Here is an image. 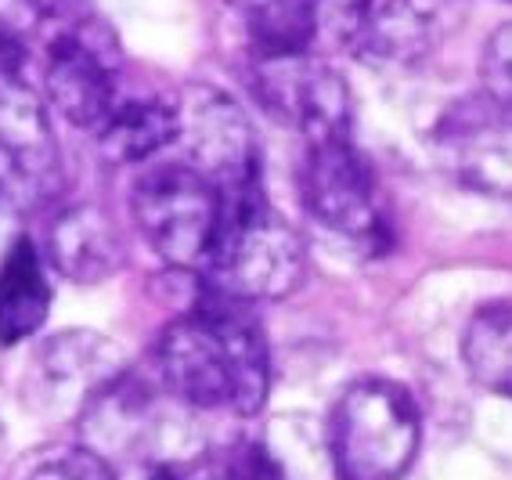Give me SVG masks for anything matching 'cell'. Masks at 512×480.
I'll return each instance as SVG.
<instances>
[{
  "label": "cell",
  "mask_w": 512,
  "mask_h": 480,
  "mask_svg": "<svg viewBox=\"0 0 512 480\" xmlns=\"http://www.w3.org/2000/svg\"><path fill=\"white\" fill-rule=\"evenodd\" d=\"M156 383L170 401L195 412L256 416L271 394V351L246 307L210 296L174 314L152 347Z\"/></svg>",
  "instance_id": "6da1fadb"
},
{
  "label": "cell",
  "mask_w": 512,
  "mask_h": 480,
  "mask_svg": "<svg viewBox=\"0 0 512 480\" xmlns=\"http://www.w3.org/2000/svg\"><path fill=\"white\" fill-rule=\"evenodd\" d=\"M307 275L303 235L285 221L267 192L242 195L220 203V224L202 278L213 293L235 304L282 300Z\"/></svg>",
  "instance_id": "7a4b0ae2"
},
{
  "label": "cell",
  "mask_w": 512,
  "mask_h": 480,
  "mask_svg": "<svg viewBox=\"0 0 512 480\" xmlns=\"http://www.w3.org/2000/svg\"><path fill=\"white\" fill-rule=\"evenodd\" d=\"M419 405L383 376H365L339 394L329 452L339 480H401L419 455Z\"/></svg>",
  "instance_id": "3957f363"
},
{
  "label": "cell",
  "mask_w": 512,
  "mask_h": 480,
  "mask_svg": "<svg viewBox=\"0 0 512 480\" xmlns=\"http://www.w3.org/2000/svg\"><path fill=\"white\" fill-rule=\"evenodd\" d=\"M296 181H300L303 210L325 231L368 250H379L386 242L390 221H386L383 188L361 148L354 145V134L303 141Z\"/></svg>",
  "instance_id": "277c9868"
},
{
  "label": "cell",
  "mask_w": 512,
  "mask_h": 480,
  "mask_svg": "<svg viewBox=\"0 0 512 480\" xmlns=\"http://www.w3.org/2000/svg\"><path fill=\"white\" fill-rule=\"evenodd\" d=\"M130 213L148 250L166 268L202 275L220 224V195L192 167L184 163L148 167L130 188Z\"/></svg>",
  "instance_id": "5b68a950"
},
{
  "label": "cell",
  "mask_w": 512,
  "mask_h": 480,
  "mask_svg": "<svg viewBox=\"0 0 512 480\" xmlns=\"http://www.w3.org/2000/svg\"><path fill=\"white\" fill-rule=\"evenodd\" d=\"M174 105L181 163L220 195V203L264 192L256 130L231 94L210 84H192L177 94Z\"/></svg>",
  "instance_id": "8992f818"
},
{
  "label": "cell",
  "mask_w": 512,
  "mask_h": 480,
  "mask_svg": "<svg viewBox=\"0 0 512 480\" xmlns=\"http://www.w3.org/2000/svg\"><path fill=\"white\" fill-rule=\"evenodd\" d=\"M249 33V55L329 58L357 51L375 0H228Z\"/></svg>",
  "instance_id": "52a82bcc"
},
{
  "label": "cell",
  "mask_w": 512,
  "mask_h": 480,
  "mask_svg": "<svg viewBox=\"0 0 512 480\" xmlns=\"http://www.w3.org/2000/svg\"><path fill=\"white\" fill-rule=\"evenodd\" d=\"M62 192V156L47 105L22 73L0 69V195L8 210H37Z\"/></svg>",
  "instance_id": "ba28073f"
},
{
  "label": "cell",
  "mask_w": 512,
  "mask_h": 480,
  "mask_svg": "<svg viewBox=\"0 0 512 480\" xmlns=\"http://www.w3.org/2000/svg\"><path fill=\"white\" fill-rule=\"evenodd\" d=\"M253 58L249 87L271 120L303 134V141L350 134V91L329 58Z\"/></svg>",
  "instance_id": "9c48e42d"
},
{
  "label": "cell",
  "mask_w": 512,
  "mask_h": 480,
  "mask_svg": "<svg viewBox=\"0 0 512 480\" xmlns=\"http://www.w3.org/2000/svg\"><path fill=\"white\" fill-rule=\"evenodd\" d=\"M433 152L458 185L512 199V112L484 91L451 105L430 130Z\"/></svg>",
  "instance_id": "30bf717a"
},
{
  "label": "cell",
  "mask_w": 512,
  "mask_h": 480,
  "mask_svg": "<svg viewBox=\"0 0 512 480\" xmlns=\"http://www.w3.org/2000/svg\"><path fill=\"white\" fill-rule=\"evenodd\" d=\"M127 372V354L116 340L87 329H69L40 343L29 365L26 390L47 412L87 416Z\"/></svg>",
  "instance_id": "8fae6325"
},
{
  "label": "cell",
  "mask_w": 512,
  "mask_h": 480,
  "mask_svg": "<svg viewBox=\"0 0 512 480\" xmlns=\"http://www.w3.org/2000/svg\"><path fill=\"white\" fill-rule=\"evenodd\" d=\"M44 105L80 130H98L123 102V47L76 44L40 58Z\"/></svg>",
  "instance_id": "7c38bea8"
},
{
  "label": "cell",
  "mask_w": 512,
  "mask_h": 480,
  "mask_svg": "<svg viewBox=\"0 0 512 480\" xmlns=\"http://www.w3.org/2000/svg\"><path fill=\"white\" fill-rule=\"evenodd\" d=\"M462 19L458 0H386L375 4L357 55L375 65L408 69L430 58Z\"/></svg>",
  "instance_id": "4fadbf2b"
},
{
  "label": "cell",
  "mask_w": 512,
  "mask_h": 480,
  "mask_svg": "<svg viewBox=\"0 0 512 480\" xmlns=\"http://www.w3.org/2000/svg\"><path fill=\"white\" fill-rule=\"evenodd\" d=\"M0 29L26 62L76 44H119L94 0H0Z\"/></svg>",
  "instance_id": "5bb4252c"
},
{
  "label": "cell",
  "mask_w": 512,
  "mask_h": 480,
  "mask_svg": "<svg viewBox=\"0 0 512 480\" xmlns=\"http://www.w3.org/2000/svg\"><path fill=\"white\" fill-rule=\"evenodd\" d=\"M44 260L76 286H98L105 278L119 275L127 246H123L119 224L101 206L76 203L55 213V221L47 228Z\"/></svg>",
  "instance_id": "9a60e30c"
},
{
  "label": "cell",
  "mask_w": 512,
  "mask_h": 480,
  "mask_svg": "<svg viewBox=\"0 0 512 480\" xmlns=\"http://www.w3.org/2000/svg\"><path fill=\"white\" fill-rule=\"evenodd\" d=\"M51 300L44 253L29 239H15L0 257V347L33 340L51 314Z\"/></svg>",
  "instance_id": "2e32d148"
},
{
  "label": "cell",
  "mask_w": 512,
  "mask_h": 480,
  "mask_svg": "<svg viewBox=\"0 0 512 480\" xmlns=\"http://www.w3.org/2000/svg\"><path fill=\"white\" fill-rule=\"evenodd\" d=\"M101 156L134 167L177 145V105L163 98H123L109 120L94 130Z\"/></svg>",
  "instance_id": "e0dca14e"
},
{
  "label": "cell",
  "mask_w": 512,
  "mask_h": 480,
  "mask_svg": "<svg viewBox=\"0 0 512 480\" xmlns=\"http://www.w3.org/2000/svg\"><path fill=\"white\" fill-rule=\"evenodd\" d=\"M462 361L480 387L512 397V300H491L469 314Z\"/></svg>",
  "instance_id": "ac0fdd59"
},
{
  "label": "cell",
  "mask_w": 512,
  "mask_h": 480,
  "mask_svg": "<svg viewBox=\"0 0 512 480\" xmlns=\"http://www.w3.org/2000/svg\"><path fill=\"white\" fill-rule=\"evenodd\" d=\"M11 480H116V473L91 444H51L26 455Z\"/></svg>",
  "instance_id": "d6986e66"
},
{
  "label": "cell",
  "mask_w": 512,
  "mask_h": 480,
  "mask_svg": "<svg viewBox=\"0 0 512 480\" xmlns=\"http://www.w3.org/2000/svg\"><path fill=\"white\" fill-rule=\"evenodd\" d=\"M210 480H289L282 462L267 452L260 441H235L220 448L210 466Z\"/></svg>",
  "instance_id": "ffe728a7"
},
{
  "label": "cell",
  "mask_w": 512,
  "mask_h": 480,
  "mask_svg": "<svg viewBox=\"0 0 512 480\" xmlns=\"http://www.w3.org/2000/svg\"><path fill=\"white\" fill-rule=\"evenodd\" d=\"M480 80H484L487 98L512 112V22L491 33V40L484 44Z\"/></svg>",
  "instance_id": "44dd1931"
},
{
  "label": "cell",
  "mask_w": 512,
  "mask_h": 480,
  "mask_svg": "<svg viewBox=\"0 0 512 480\" xmlns=\"http://www.w3.org/2000/svg\"><path fill=\"white\" fill-rule=\"evenodd\" d=\"M148 480H181V477H177L174 470H156V473H152V477H148Z\"/></svg>",
  "instance_id": "7402d4cb"
},
{
  "label": "cell",
  "mask_w": 512,
  "mask_h": 480,
  "mask_svg": "<svg viewBox=\"0 0 512 480\" xmlns=\"http://www.w3.org/2000/svg\"><path fill=\"white\" fill-rule=\"evenodd\" d=\"M4 210H8V203H4V195H0V213H4Z\"/></svg>",
  "instance_id": "603a6c76"
}]
</instances>
